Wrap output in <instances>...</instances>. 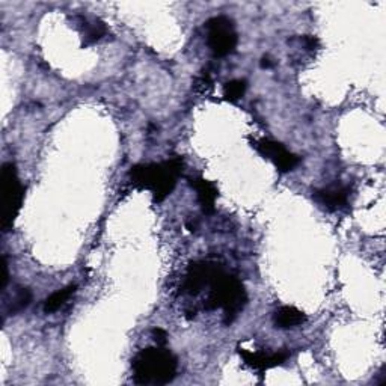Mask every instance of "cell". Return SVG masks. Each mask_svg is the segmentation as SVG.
Returning <instances> with one entry per match:
<instances>
[{
    "label": "cell",
    "instance_id": "obj_18",
    "mask_svg": "<svg viewBox=\"0 0 386 386\" xmlns=\"http://www.w3.org/2000/svg\"><path fill=\"white\" fill-rule=\"evenodd\" d=\"M302 41H304V44H305V47H307L308 50H316V49H319V46H320L319 38L311 37V35L304 37V38H302Z\"/></svg>",
    "mask_w": 386,
    "mask_h": 386
},
{
    "label": "cell",
    "instance_id": "obj_1",
    "mask_svg": "<svg viewBox=\"0 0 386 386\" xmlns=\"http://www.w3.org/2000/svg\"><path fill=\"white\" fill-rule=\"evenodd\" d=\"M183 174V160L174 157L163 163L138 165L130 171V181L138 189L153 192L154 201L162 202L174 191L179 176Z\"/></svg>",
    "mask_w": 386,
    "mask_h": 386
},
{
    "label": "cell",
    "instance_id": "obj_11",
    "mask_svg": "<svg viewBox=\"0 0 386 386\" xmlns=\"http://www.w3.org/2000/svg\"><path fill=\"white\" fill-rule=\"evenodd\" d=\"M307 321V316L295 307H281L274 316L275 326L279 329H293L302 326Z\"/></svg>",
    "mask_w": 386,
    "mask_h": 386
},
{
    "label": "cell",
    "instance_id": "obj_19",
    "mask_svg": "<svg viewBox=\"0 0 386 386\" xmlns=\"http://www.w3.org/2000/svg\"><path fill=\"white\" fill-rule=\"evenodd\" d=\"M262 67H263V68H272V67H274L272 59H270L269 56H264V58L262 59Z\"/></svg>",
    "mask_w": 386,
    "mask_h": 386
},
{
    "label": "cell",
    "instance_id": "obj_12",
    "mask_svg": "<svg viewBox=\"0 0 386 386\" xmlns=\"http://www.w3.org/2000/svg\"><path fill=\"white\" fill-rule=\"evenodd\" d=\"M76 293V285H68L62 290H58L56 293L49 296L44 302V312L46 314H51V312L58 311L60 307H64L70 297Z\"/></svg>",
    "mask_w": 386,
    "mask_h": 386
},
{
    "label": "cell",
    "instance_id": "obj_13",
    "mask_svg": "<svg viewBox=\"0 0 386 386\" xmlns=\"http://www.w3.org/2000/svg\"><path fill=\"white\" fill-rule=\"evenodd\" d=\"M245 92H246V80H242V79L228 82L224 88V96L229 101L240 100L245 96Z\"/></svg>",
    "mask_w": 386,
    "mask_h": 386
},
{
    "label": "cell",
    "instance_id": "obj_3",
    "mask_svg": "<svg viewBox=\"0 0 386 386\" xmlns=\"http://www.w3.org/2000/svg\"><path fill=\"white\" fill-rule=\"evenodd\" d=\"M133 375L138 385H166L176 374V358L163 347L141 350L133 359Z\"/></svg>",
    "mask_w": 386,
    "mask_h": 386
},
{
    "label": "cell",
    "instance_id": "obj_16",
    "mask_svg": "<svg viewBox=\"0 0 386 386\" xmlns=\"http://www.w3.org/2000/svg\"><path fill=\"white\" fill-rule=\"evenodd\" d=\"M0 269H2V276H0V290H5L6 285H8V281H9V272H8V262H6V257L4 255L2 257V263H0Z\"/></svg>",
    "mask_w": 386,
    "mask_h": 386
},
{
    "label": "cell",
    "instance_id": "obj_10",
    "mask_svg": "<svg viewBox=\"0 0 386 386\" xmlns=\"http://www.w3.org/2000/svg\"><path fill=\"white\" fill-rule=\"evenodd\" d=\"M191 186L198 193V201L201 204L202 212L205 214H212L214 212V204L219 195L214 184L204 179H195L191 181Z\"/></svg>",
    "mask_w": 386,
    "mask_h": 386
},
{
    "label": "cell",
    "instance_id": "obj_4",
    "mask_svg": "<svg viewBox=\"0 0 386 386\" xmlns=\"http://www.w3.org/2000/svg\"><path fill=\"white\" fill-rule=\"evenodd\" d=\"M25 187L18 179L17 166L5 163L2 166V229L6 233L13 229L15 219L22 210Z\"/></svg>",
    "mask_w": 386,
    "mask_h": 386
},
{
    "label": "cell",
    "instance_id": "obj_6",
    "mask_svg": "<svg viewBox=\"0 0 386 386\" xmlns=\"http://www.w3.org/2000/svg\"><path fill=\"white\" fill-rule=\"evenodd\" d=\"M255 148L264 159L272 160L279 172L295 171L300 163V157H297V155L293 153H290L288 150L284 148V145H281L279 142H275V141H270V139L257 141Z\"/></svg>",
    "mask_w": 386,
    "mask_h": 386
},
{
    "label": "cell",
    "instance_id": "obj_14",
    "mask_svg": "<svg viewBox=\"0 0 386 386\" xmlns=\"http://www.w3.org/2000/svg\"><path fill=\"white\" fill-rule=\"evenodd\" d=\"M30 300H32V293H30L27 288H20L15 293V297L13 299V305H11L13 314L27 308V305L30 304Z\"/></svg>",
    "mask_w": 386,
    "mask_h": 386
},
{
    "label": "cell",
    "instance_id": "obj_5",
    "mask_svg": "<svg viewBox=\"0 0 386 386\" xmlns=\"http://www.w3.org/2000/svg\"><path fill=\"white\" fill-rule=\"evenodd\" d=\"M207 43L216 58H225L234 53L238 37L231 18L225 15L213 17L207 22Z\"/></svg>",
    "mask_w": 386,
    "mask_h": 386
},
{
    "label": "cell",
    "instance_id": "obj_9",
    "mask_svg": "<svg viewBox=\"0 0 386 386\" xmlns=\"http://www.w3.org/2000/svg\"><path fill=\"white\" fill-rule=\"evenodd\" d=\"M240 354H242L245 362L250 367L258 370V371H266L269 368L278 367V365L284 364L287 359V353H274V354H266L264 352H246V350H240Z\"/></svg>",
    "mask_w": 386,
    "mask_h": 386
},
{
    "label": "cell",
    "instance_id": "obj_15",
    "mask_svg": "<svg viewBox=\"0 0 386 386\" xmlns=\"http://www.w3.org/2000/svg\"><path fill=\"white\" fill-rule=\"evenodd\" d=\"M108 34V29L103 23L96 22L94 25H91L86 30V44H92L96 43V41L101 39L104 35Z\"/></svg>",
    "mask_w": 386,
    "mask_h": 386
},
{
    "label": "cell",
    "instance_id": "obj_7",
    "mask_svg": "<svg viewBox=\"0 0 386 386\" xmlns=\"http://www.w3.org/2000/svg\"><path fill=\"white\" fill-rule=\"evenodd\" d=\"M219 266L213 263H193L189 266L187 275L183 284V291L187 295H198L201 293L205 285L210 284V281L214 275Z\"/></svg>",
    "mask_w": 386,
    "mask_h": 386
},
{
    "label": "cell",
    "instance_id": "obj_8",
    "mask_svg": "<svg viewBox=\"0 0 386 386\" xmlns=\"http://www.w3.org/2000/svg\"><path fill=\"white\" fill-rule=\"evenodd\" d=\"M350 191L342 184H330L316 191L314 200L329 212H337L349 204Z\"/></svg>",
    "mask_w": 386,
    "mask_h": 386
},
{
    "label": "cell",
    "instance_id": "obj_17",
    "mask_svg": "<svg viewBox=\"0 0 386 386\" xmlns=\"http://www.w3.org/2000/svg\"><path fill=\"white\" fill-rule=\"evenodd\" d=\"M153 337L155 340V342L159 344V346H165L166 344V338H168V333H166L163 329L155 328L153 329Z\"/></svg>",
    "mask_w": 386,
    "mask_h": 386
},
{
    "label": "cell",
    "instance_id": "obj_2",
    "mask_svg": "<svg viewBox=\"0 0 386 386\" xmlns=\"http://www.w3.org/2000/svg\"><path fill=\"white\" fill-rule=\"evenodd\" d=\"M208 287H210V295H208V299L205 302V308H222L225 312V323L226 325H231L238 312L243 311L247 302V295L243 283L238 278L225 274L219 267Z\"/></svg>",
    "mask_w": 386,
    "mask_h": 386
}]
</instances>
